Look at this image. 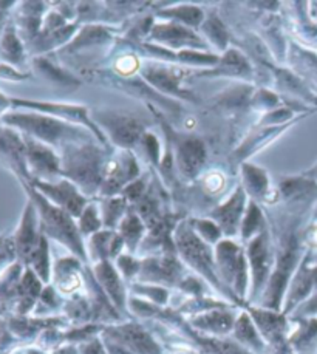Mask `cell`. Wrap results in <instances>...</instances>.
I'll return each instance as SVG.
<instances>
[{"label":"cell","instance_id":"cell-1","mask_svg":"<svg viewBox=\"0 0 317 354\" xmlns=\"http://www.w3.org/2000/svg\"><path fill=\"white\" fill-rule=\"evenodd\" d=\"M3 122H6V126L22 130L24 135L35 138L41 142H47L51 146L62 144V149L67 144H84L85 141H90V133L87 130L55 120L51 116L36 113H10L3 116Z\"/></svg>","mask_w":317,"mask_h":354},{"label":"cell","instance_id":"cell-2","mask_svg":"<svg viewBox=\"0 0 317 354\" xmlns=\"http://www.w3.org/2000/svg\"><path fill=\"white\" fill-rule=\"evenodd\" d=\"M30 196L33 198L35 206H37L39 215H41L42 231L48 237L61 241L62 245L71 249L79 259H87V254H85L81 240V234H79L78 227L75 226L73 217L67 211L53 205L51 201L45 198L36 189H30Z\"/></svg>","mask_w":317,"mask_h":354},{"label":"cell","instance_id":"cell-3","mask_svg":"<svg viewBox=\"0 0 317 354\" xmlns=\"http://www.w3.org/2000/svg\"><path fill=\"white\" fill-rule=\"evenodd\" d=\"M61 169L84 191L89 194L95 192L101 180V152L99 149L85 144H82V147H78L76 144H71L70 147L65 146Z\"/></svg>","mask_w":317,"mask_h":354},{"label":"cell","instance_id":"cell-4","mask_svg":"<svg viewBox=\"0 0 317 354\" xmlns=\"http://www.w3.org/2000/svg\"><path fill=\"white\" fill-rule=\"evenodd\" d=\"M175 241L178 251L181 252L184 261H186L189 266H192L195 271L200 272L204 279L210 281V285L221 291L224 296H228L229 291L228 288L221 283L219 274H217L215 260L212 257V254H210L208 243H204L200 237H197L192 229L183 225L176 229Z\"/></svg>","mask_w":317,"mask_h":354},{"label":"cell","instance_id":"cell-5","mask_svg":"<svg viewBox=\"0 0 317 354\" xmlns=\"http://www.w3.org/2000/svg\"><path fill=\"white\" fill-rule=\"evenodd\" d=\"M217 268L224 286H233L237 296L243 297L248 286V259L240 246L233 241H220L217 248Z\"/></svg>","mask_w":317,"mask_h":354},{"label":"cell","instance_id":"cell-6","mask_svg":"<svg viewBox=\"0 0 317 354\" xmlns=\"http://www.w3.org/2000/svg\"><path fill=\"white\" fill-rule=\"evenodd\" d=\"M36 191L44 194L45 198L53 205L67 211L71 217H81L85 206V198L79 194L78 187L67 180L59 183H47L42 180H33Z\"/></svg>","mask_w":317,"mask_h":354},{"label":"cell","instance_id":"cell-7","mask_svg":"<svg viewBox=\"0 0 317 354\" xmlns=\"http://www.w3.org/2000/svg\"><path fill=\"white\" fill-rule=\"evenodd\" d=\"M246 259L251 265V274H253V299L259 294V291L266 283L268 275L273 266V255L269 251V240L266 232L251 241Z\"/></svg>","mask_w":317,"mask_h":354},{"label":"cell","instance_id":"cell-8","mask_svg":"<svg viewBox=\"0 0 317 354\" xmlns=\"http://www.w3.org/2000/svg\"><path fill=\"white\" fill-rule=\"evenodd\" d=\"M22 138L26 149V166L33 174L37 176H55L62 172L61 158H57L50 147L35 138L26 135H22Z\"/></svg>","mask_w":317,"mask_h":354},{"label":"cell","instance_id":"cell-9","mask_svg":"<svg viewBox=\"0 0 317 354\" xmlns=\"http://www.w3.org/2000/svg\"><path fill=\"white\" fill-rule=\"evenodd\" d=\"M0 158L8 162L17 174L28 176L24 138L12 129L2 126H0Z\"/></svg>","mask_w":317,"mask_h":354},{"label":"cell","instance_id":"cell-10","mask_svg":"<svg viewBox=\"0 0 317 354\" xmlns=\"http://www.w3.org/2000/svg\"><path fill=\"white\" fill-rule=\"evenodd\" d=\"M42 235L37 234V223H36V211L35 206L30 205L26 206V211L22 217V223L19 226V231L16 234L15 245L16 252L26 263H30L33 254L37 249L39 243H41Z\"/></svg>","mask_w":317,"mask_h":354},{"label":"cell","instance_id":"cell-11","mask_svg":"<svg viewBox=\"0 0 317 354\" xmlns=\"http://www.w3.org/2000/svg\"><path fill=\"white\" fill-rule=\"evenodd\" d=\"M138 172V164L134 160V156L129 153H120L115 160H111L107 166V172H104L105 176L104 181V192L105 194H115L116 191L125 185V183L135 178Z\"/></svg>","mask_w":317,"mask_h":354},{"label":"cell","instance_id":"cell-12","mask_svg":"<svg viewBox=\"0 0 317 354\" xmlns=\"http://www.w3.org/2000/svg\"><path fill=\"white\" fill-rule=\"evenodd\" d=\"M111 333L110 337L114 342L123 345L124 348H127L130 353L135 351L138 354H161L160 348L152 340L141 328L135 325H129L120 328V331H109Z\"/></svg>","mask_w":317,"mask_h":354},{"label":"cell","instance_id":"cell-13","mask_svg":"<svg viewBox=\"0 0 317 354\" xmlns=\"http://www.w3.org/2000/svg\"><path fill=\"white\" fill-rule=\"evenodd\" d=\"M244 207V195L242 189H237V192L230 196L228 203H224L221 207L217 209L212 214L215 221L219 223L220 231L226 235H233L237 226L240 225V217Z\"/></svg>","mask_w":317,"mask_h":354},{"label":"cell","instance_id":"cell-14","mask_svg":"<svg viewBox=\"0 0 317 354\" xmlns=\"http://www.w3.org/2000/svg\"><path fill=\"white\" fill-rule=\"evenodd\" d=\"M141 279L150 281H167L174 283L181 275V268L174 259H150L140 268Z\"/></svg>","mask_w":317,"mask_h":354},{"label":"cell","instance_id":"cell-15","mask_svg":"<svg viewBox=\"0 0 317 354\" xmlns=\"http://www.w3.org/2000/svg\"><path fill=\"white\" fill-rule=\"evenodd\" d=\"M96 279L99 283H101L102 290L109 294L110 299L115 301L118 308H124V286L121 277L118 272L114 270L107 260L99 261L96 265Z\"/></svg>","mask_w":317,"mask_h":354},{"label":"cell","instance_id":"cell-16","mask_svg":"<svg viewBox=\"0 0 317 354\" xmlns=\"http://www.w3.org/2000/svg\"><path fill=\"white\" fill-rule=\"evenodd\" d=\"M195 326L201 328L203 331H209L214 334H226L234 330L235 319L228 311H209L203 316H198L194 322Z\"/></svg>","mask_w":317,"mask_h":354},{"label":"cell","instance_id":"cell-17","mask_svg":"<svg viewBox=\"0 0 317 354\" xmlns=\"http://www.w3.org/2000/svg\"><path fill=\"white\" fill-rule=\"evenodd\" d=\"M0 55L3 59L10 61V64H19L22 62L24 50L21 41L17 39L16 30L12 27V24H8V27L3 30L2 41H0Z\"/></svg>","mask_w":317,"mask_h":354},{"label":"cell","instance_id":"cell-18","mask_svg":"<svg viewBox=\"0 0 317 354\" xmlns=\"http://www.w3.org/2000/svg\"><path fill=\"white\" fill-rule=\"evenodd\" d=\"M234 333H235V337L239 339V342L255 350L263 348V342L259 336V331L255 330V326L253 325V320L249 319L248 314H242V316L235 320Z\"/></svg>","mask_w":317,"mask_h":354},{"label":"cell","instance_id":"cell-19","mask_svg":"<svg viewBox=\"0 0 317 354\" xmlns=\"http://www.w3.org/2000/svg\"><path fill=\"white\" fill-rule=\"evenodd\" d=\"M48 245L47 240L42 235L41 243H39L37 249L33 254V257L30 260V263L33 265V270H35V274L39 275V279L42 281H47L50 277V261H48Z\"/></svg>","mask_w":317,"mask_h":354},{"label":"cell","instance_id":"cell-20","mask_svg":"<svg viewBox=\"0 0 317 354\" xmlns=\"http://www.w3.org/2000/svg\"><path fill=\"white\" fill-rule=\"evenodd\" d=\"M143 235V225L135 215H129L121 221V239L124 245H127L130 251L136 248L138 241H140Z\"/></svg>","mask_w":317,"mask_h":354},{"label":"cell","instance_id":"cell-21","mask_svg":"<svg viewBox=\"0 0 317 354\" xmlns=\"http://www.w3.org/2000/svg\"><path fill=\"white\" fill-rule=\"evenodd\" d=\"M246 172V170H244ZM248 178L246 181V187L251 194L254 195H263L268 191V180H266V175L265 172H262L260 169H253V170H248L246 174H244V180Z\"/></svg>","mask_w":317,"mask_h":354},{"label":"cell","instance_id":"cell-22","mask_svg":"<svg viewBox=\"0 0 317 354\" xmlns=\"http://www.w3.org/2000/svg\"><path fill=\"white\" fill-rule=\"evenodd\" d=\"M101 226V221L98 218V211L95 206H89L87 209H84V212L81 215V221H79V231L81 234H91L95 232Z\"/></svg>","mask_w":317,"mask_h":354},{"label":"cell","instance_id":"cell-23","mask_svg":"<svg viewBox=\"0 0 317 354\" xmlns=\"http://www.w3.org/2000/svg\"><path fill=\"white\" fill-rule=\"evenodd\" d=\"M260 223H262L260 209H257L255 205H251L246 214V220H244V225H243V237L249 239L255 231H259Z\"/></svg>","mask_w":317,"mask_h":354},{"label":"cell","instance_id":"cell-24","mask_svg":"<svg viewBox=\"0 0 317 354\" xmlns=\"http://www.w3.org/2000/svg\"><path fill=\"white\" fill-rule=\"evenodd\" d=\"M197 225V231L198 234H200V239L201 240H206V241H210V243H214V241H217L220 239L221 235V231L220 227L215 225V223H210V221H195Z\"/></svg>","mask_w":317,"mask_h":354},{"label":"cell","instance_id":"cell-25","mask_svg":"<svg viewBox=\"0 0 317 354\" xmlns=\"http://www.w3.org/2000/svg\"><path fill=\"white\" fill-rule=\"evenodd\" d=\"M124 209V200H109L107 205L104 206V221L105 225H115L116 220L123 215Z\"/></svg>","mask_w":317,"mask_h":354},{"label":"cell","instance_id":"cell-26","mask_svg":"<svg viewBox=\"0 0 317 354\" xmlns=\"http://www.w3.org/2000/svg\"><path fill=\"white\" fill-rule=\"evenodd\" d=\"M16 245L12 240L8 239H0V266H3L15 259Z\"/></svg>","mask_w":317,"mask_h":354},{"label":"cell","instance_id":"cell-27","mask_svg":"<svg viewBox=\"0 0 317 354\" xmlns=\"http://www.w3.org/2000/svg\"><path fill=\"white\" fill-rule=\"evenodd\" d=\"M118 265H120L121 274L127 279L134 277L136 272H140V263H138V261H135L132 257H127V255L121 257L120 261H118Z\"/></svg>","mask_w":317,"mask_h":354},{"label":"cell","instance_id":"cell-28","mask_svg":"<svg viewBox=\"0 0 317 354\" xmlns=\"http://www.w3.org/2000/svg\"><path fill=\"white\" fill-rule=\"evenodd\" d=\"M84 354H105V351H104L102 346L95 340L93 344H89V345L84 346Z\"/></svg>","mask_w":317,"mask_h":354},{"label":"cell","instance_id":"cell-29","mask_svg":"<svg viewBox=\"0 0 317 354\" xmlns=\"http://www.w3.org/2000/svg\"><path fill=\"white\" fill-rule=\"evenodd\" d=\"M55 354H75V350L73 348H62V350H59Z\"/></svg>","mask_w":317,"mask_h":354},{"label":"cell","instance_id":"cell-30","mask_svg":"<svg viewBox=\"0 0 317 354\" xmlns=\"http://www.w3.org/2000/svg\"><path fill=\"white\" fill-rule=\"evenodd\" d=\"M6 102H8V101H6V97L0 95V111H2L6 107Z\"/></svg>","mask_w":317,"mask_h":354},{"label":"cell","instance_id":"cell-31","mask_svg":"<svg viewBox=\"0 0 317 354\" xmlns=\"http://www.w3.org/2000/svg\"><path fill=\"white\" fill-rule=\"evenodd\" d=\"M3 22H5V11H0V30H2Z\"/></svg>","mask_w":317,"mask_h":354}]
</instances>
